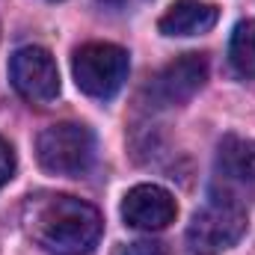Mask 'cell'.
<instances>
[{
	"label": "cell",
	"instance_id": "cell-5",
	"mask_svg": "<svg viewBox=\"0 0 255 255\" xmlns=\"http://www.w3.org/2000/svg\"><path fill=\"white\" fill-rule=\"evenodd\" d=\"M9 80L30 104H51L60 95V68L51 51L39 45L18 48L9 60Z\"/></svg>",
	"mask_w": 255,
	"mask_h": 255
},
{
	"label": "cell",
	"instance_id": "cell-1",
	"mask_svg": "<svg viewBox=\"0 0 255 255\" xmlns=\"http://www.w3.org/2000/svg\"><path fill=\"white\" fill-rule=\"evenodd\" d=\"M27 238L54 255H86L98 244L104 220L95 205L68 193H36L24 202Z\"/></svg>",
	"mask_w": 255,
	"mask_h": 255
},
{
	"label": "cell",
	"instance_id": "cell-9",
	"mask_svg": "<svg viewBox=\"0 0 255 255\" xmlns=\"http://www.w3.org/2000/svg\"><path fill=\"white\" fill-rule=\"evenodd\" d=\"M217 166L229 178L255 181V139L238 136V133L223 136V142L217 148Z\"/></svg>",
	"mask_w": 255,
	"mask_h": 255
},
{
	"label": "cell",
	"instance_id": "cell-13",
	"mask_svg": "<svg viewBox=\"0 0 255 255\" xmlns=\"http://www.w3.org/2000/svg\"><path fill=\"white\" fill-rule=\"evenodd\" d=\"M101 3H107V6H119V9H125V6H133L136 0H101Z\"/></svg>",
	"mask_w": 255,
	"mask_h": 255
},
{
	"label": "cell",
	"instance_id": "cell-2",
	"mask_svg": "<svg viewBox=\"0 0 255 255\" xmlns=\"http://www.w3.org/2000/svg\"><path fill=\"white\" fill-rule=\"evenodd\" d=\"M128 71H130L128 51L113 42L80 45L71 57L74 83L89 98H113L128 80Z\"/></svg>",
	"mask_w": 255,
	"mask_h": 255
},
{
	"label": "cell",
	"instance_id": "cell-6",
	"mask_svg": "<svg viewBox=\"0 0 255 255\" xmlns=\"http://www.w3.org/2000/svg\"><path fill=\"white\" fill-rule=\"evenodd\" d=\"M208 80V57L205 54H181L178 60L163 65L151 80V95L157 104L172 107L184 104L205 86Z\"/></svg>",
	"mask_w": 255,
	"mask_h": 255
},
{
	"label": "cell",
	"instance_id": "cell-8",
	"mask_svg": "<svg viewBox=\"0 0 255 255\" xmlns=\"http://www.w3.org/2000/svg\"><path fill=\"white\" fill-rule=\"evenodd\" d=\"M220 21V9L208 0H175L157 21L163 36H199Z\"/></svg>",
	"mask_w": 255,
	"mask_h": 255
},
{
	"label": "cell",
	"instance_id": "cell-4",
	"mask_svg": "<svg viewBox=\"0 0 255 255\" xmlns=\"http://www.w3.org/2000/svg\"><path fill=\"white\" fill-rule=\"evenodd\" d=\"M247 232V211L235 202H211L196 211L187 226V247L193 255H220L232 250Z\"/></svg>",
	"mask_w": 255,
	"mask_h": 255
},
{
	"label": "cell",
	"instance_id": "cell-12",
	"mask_svg": "<svg viewBox=\"0 0 255 255\" xmlns=\"http://www.w3.org/2000/svg\"><path fill=\"white\" fill-rule=\"evenodd\" d=\"M122 255H169V250H166L160 241H136V244H130Z\"/></svg>",
	"mask_w": 255,
	"mask_h": 255
},
{
	"label": "cell",
	"instance_id": "cell-10",
	"mask_svg": "<svg viewBox=\"0 0 255 255\" xmlns=\"http://www.w3.org/2000/svg\"><path fill=\"white\" fill-rule=\"evenodd\" d=\"M229 63L241 77H255V18L238 21L229 42Z\"/></svg>",
	"mask_w": 255,
	"mask_h": 255
},
{
	"label": "cell",
	"instance_id": "cell-7",
	"mask_svg": "<svg viewBox=\"0 0 255 255\" xmlns=\"http://www.w3.org/2000/svg\"><path fill=\"white\" fill-rule=\"evenodd\" d=\"M178 217L172 193L157 184H136L122 199V220L139 232H160Z\"/></svg>",
	"mask_w": 255,
	"mask_h": 255
},
{
	"label": "cell",
	"instance_id": "cell-3",
	"mask_svg": "<svg viewBox=\"0 0 255 255\" xmlns=\"http://www.w3.org/2000/svg\"><path fill=\"white\" fill-rule=\"evenodd\" d=\"M36 157L45 172L54 175H83L95 157V136L86 125L57 122L45 128L36 139Z\"/></svg>",
	"mask_w": 255,
	"mask_h": 255
},
{
	"label": "cell",
	"instance_id": "cell-11",
	"mask_svg": "<svg viewBox=\"0 0 255 255\" xmlns=\"http://www.w3.org/2000/svg\"><path fill=\"white\" fill-rule=\"evenodd\" d=\"M12 175H15V151H12V145L0 136V187H3Z\"/></svg>",
	"mask_w": 255,
	"mask_h": 255
}]
</instances>
